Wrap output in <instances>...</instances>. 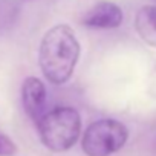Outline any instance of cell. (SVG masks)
Returning <instances> with one entry per match:
<instances>
[{
  "label": "cell",
  "instance_id": "8",
  "mask_svg": "<svg viewBox=\"0 0 156 156\" xmlns=\"http://www.w3.org/2000/svg\"><path fill=\"white\" fill-rule=\"evenodd\" d=\"M16 153H17L16 142L8 135L0 132V156H14Z\"/></svg>",
  "mask_w": 156,
  "mask_h": 156
},
{
  "label": "cell",
  "instance_id": "9",
  "mask_svg": "<svg viewBox=\"0 0 156 156\" xmlns=\"http://www.w3.org/2000/svg\"><path fill=\"white\" fill-rule=\"evenodd\" d=\"M150 90L153 95H156V63L153 64L151 70H150Z\"/></svg>",
  "mask_w": 156,
  "mask_h": 156
},
{
  "label": "cell",
  "instance_id": "1",
  "mask_svg": "<svg viewBox=\"0 0 156 156\" xmlns=\"http://www.w3.org/2000/svg\"><path fill=\"white\" fill-rule=\"evenodd\" d=\"M80 58V41L67 25L52 26L41 38L38 64L44 78L52 84H64L72 76Z\"/></svg>",
  "mask_w": 156,
  "mask_h": 156
},
{
  "label": "cell",
  "instance_id": "5",
  "mask_svg": "<svg viewBox=\"0 0 156 156\" xmlns=\"http://www.w3.org/2000/svg\"><path fill=\"white\" fill-rule=\"evenodd\" d=\"M22 104L26 115L37 124L48 112V92L41 80L37 76H28L22 84Z\"/></svg>",
  "mask_w": 156,
  "mask_h": 156
},
{
  "label": "cell",
  "instance_id": "6",
  "mask_svg": "<svg viewBox=\"0 0 156 156\" xmlns=\"http://www.w3.org/2000/svg\"><path fill=\"white\" fill-rule=\"evenodd\" d=\"M135 29L142 41L156 48V6H141L135 16Z\"/></svg>",
  "mask_w": 156,
  "mask_h": 156
},
{
  "label": "cell",
  "instance_id": "10",
  "mask_svg": "<svg viewBox=\"0 0 156 156\" xmlns=\"http://www.w3.org/2000/svg\"><path fill=\"white\" fill-rule=\"evenodd\" d=\"M154 147H156V138H154Z\"/></svg>",
  "mask_w": 156,
  "mask_h": 156
},
{
  "label": "cell",
  "instance_id": "7",
  "mask_svg": "<svg viewBox=\"0 0 156 156\" xmlns=\"http://www.w3.org/2000/svg\"><path fill=\"white\" fill-rule=\"evenodd\" d=\"M19 0H0V34L8 32L19 20Z\"/></svg>",
  "mask_w": 156,
  "mask_h": 156
},
{
  "label": "cell",
  "instance_id": "3",
  "mask_svg": "<svg viewBox=\"0 0 156 156\" xmlns=\"http://www.w3.org/2000/svg\"><path fill=\"white\" fill-rule=\"evenodd\" d=\"M127 139L129 130L121 121L103 118L87 126L81 148L87 156H112L126 145Z\"/></svg>",
  "mask_w": 156,
  "mask_h": 156
},
{
  "label": "cell",
  "instance_id": "2",
  "mask_svg": "<svg viewBox=\"0 0 156 156\" xmlns=\"http://www.w3.org/2000/svg\"><path fill=\"white\" fill-rule=\"evenodd\" d=\"M40 141L55 153L66 151L75 145L81 133V116L70 106H58L48 110L37 122Z\"/></svg>",
  "mask_w": 156,
  "mask_h": 156
},
{
  "label": "cell",
  "instance_id": "4",
  "mask_svg": "<svg viewBox=\"0 0 156 156\" xmlns=\"http://www.w3.org/2000/svg\"><path fill=\"white\" fill-rule=\"evenodd\" d=\"M122 9L116 3L109 2V0H101L86 11L81 19V23L94 29H115L122 25Z\"/></svg>",
  "mask_w": 156,
  "mask_h": 156
}]
</instances>
